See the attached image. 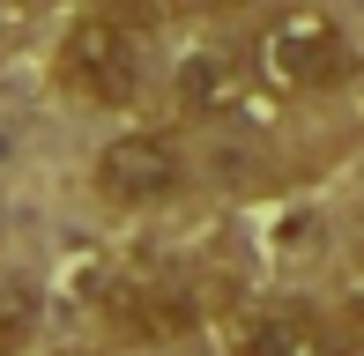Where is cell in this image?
Segmentation results:
<instances>
[{
	"label": "cell",
	"instance_id": "cell-3",
	"mask_svg": "<svg viewBox=\"0 0 364 356\" xmlns=\"http://www.w3.org/2000/svg\"><path fill=\"white\" fill-rule=\"evenodd\" d=\"M97 312H105V327L119 334V342H141V349L186 342V334L201 327V297H193L186 282H171V274H112Z\"/></svg>",
	"mask_w": 364,
	"mask_h": 356
},
{
	"label": "cell",
	"instance_id": "cell-1",
	"mask_svg": "<svg viewBox=\"0 0 364 356\" xmlns=\"http://www.w3.org/2000/svg\"><path fill=\"white\" fill-rule=\"evenodd\" d=\"M253 67H260V82L283 89V96H320V89H342V82H350L357 52H350V30H342L335 15H320V8H283V15L260 23Z\"/></svg>",
	"mask_w": 364,
	"mask_h": 356
},
{
	"label": "cell",
	"instance_id": "cell-6",
	"mask_svg": "<svg viewBox=\"0 0 364 356\" xmlns=\"http://www.w3.org/2000/svg\"><path fill=\"white\" fill-rule=\"evenodd\" d=\"M238 356H357V334H342L335 319L305 312V304H275L245 327Z\"/></svg>",
	"mask_w": 364,
	"mask_h": 356
},
{
	"label": "cell",
	"instance_id": "cell-5",
	"mask_svg": "<svg viewBox=\"0 0 364 356\" xmlns=\"http://www.w3.org/2000/svg\"><path fill=\"white\" fill-rule=\"evenodd\" d=\"M171 96H178L186 119H245L260 104V67L223 52V45H193L171 74Z\"/></svg>",
	"mask_w": 364,
	"mask_h": 356
},
{
	"label": "cell",
	"instance_id": "cell-8",
	"mask_svg": "<svg viewBox=\"0 0 364 356\" xmlns=\"http://www.w3.org/2000/svg\"><path fill=\"white\" fill-rule=\"evenodd\" d=\"M149 15H216V8H238V0H134Z\"/></svg>",
	"mask_w": 364,
	"mask_h": 356
},
{
	"label": "cell",
	"instance_id": "cell-4",
	"mask_svg": "<svg viewBox=\"0 0 364 356\" xmlns=\"http://www.w3.org/2000/svg\"><path fill=\"white\" fill-rule=\"evenodd\" d=\"M186 186V156L171 149V134H156V126H127V134H112L105 149H97V193L119 208H156L171 201V193Z\"/></svg>",
	"mask_w": 364,
	"mask_h": 356
},
{
	"label": "cell",
	"instance_id": "cell-2",
	"mask_svg": "<svg viewBox=\"0 0 364 356\" xmlns=\"http://www.w3.org/2000/svg\"><path fill=\"white\" fill-rule=\"evenodd\" d=\"M60 74H68L75 96H90L105 111H127L141 96V30L112 8L75 15V30L60 38Z\"/></svg>",
	"mask_w": 364,
	"mask_h": 356
},
{
	"label": "cell",
	"instance_id": "cell-7",
	"mask_svg": "<svg viewBox=\"0 0 364 356\" xmlns=\"http://www.w3.org/2000/svg\"><path fill=\"white\" fill-rule=\"evenodd\" d=\"M38 319H45L38 282L15 274V267H0V356H23L30 342H38Z\"/></svg>",
	"mask_w": 364,
	"mask_h": 356
}]
</instances>
